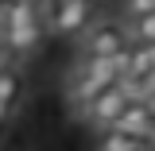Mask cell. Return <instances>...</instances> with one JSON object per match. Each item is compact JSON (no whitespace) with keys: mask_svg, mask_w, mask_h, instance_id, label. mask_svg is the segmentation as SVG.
<instances>
[{"mask_svg":"<svg viewBox=\"0 0 155 151\" xmlns=\"http://www.w3.org/2000/svg\"><path fill=\"white\" fill-rule=\"evenodd\" d=\"M124 105H128V93H124L120 85H105L89 105H81V109H78V116H81V120H93L97 128H109L116 116H120Z\"/></svg>","mask_w":155,"mask_h":151,"instance_id":"cell-1","label":"cell"},{"mask_svg":"<svg viewBox=\"0 0 155 151\" xmlns=\"http://www.w3.org/2000/svg\"><path fill=\"white\" fill-rule=\"evenodd\" d=\"M54 35H78L89 27V0H58L54 16L47 23Z\"/></svg>","mask_w":155,"mask_h":151,"instance_id":"cell-2","label":"cell"},{"mask_svg":"<svg viewBox=\"0 0 155 151\" xmlns=\"http://www.w3.org/2000/svg\"><path fill=\"white\" fill-rule=\"evenodd\" d=\"M151 120H155L151 101H143V97H128V105L120 109V116H116L113 124H116V128H124V132H132V136H140V140H147Z\"/></svg>","mask_w":155,"mask_h":151,"instance_id":"cell-3","label":"cell"},{"mask_svg":"<svg viewBox=\"0 0 155 151\" xmlns=\"http://www.w3.org/2000/svg\"><path fill=\"white\" fill-rule=\"evenodd\" d=\"M124 47L128 43H124V31L116 23H97V27H89V35H85V54H116Z\"/></svg>","mask_w":155,"mask_h":151,"instance_id":"cell-4","label":"cell"},{"mask_svg":"<svg viewBox=\"0 0 155 151\" xmlns=\"http://www.w3.org/2000/svg\"><path fill=\"white\" fill-rule=\"evenodd\" d=\"M143 143H147V140H140V136L124 132V128H116V124H109L105 132L97 136V147H105V151H140Z\"/></svg>","mask_w":155,"mask_h":151,"instance_id":"cell-5","label":"cell"},{"mask_svg":"<svg viewBox=\"0 0 155 151\" xmlns=\"http://www.w3.org/2000/svg\"><path fill=\"white\" fill-rule=\"evenodd\" d=\"M0 101H8V105L19 101V74L4 62H0Z\"/></svg>","mask_w":155,"mask_h":151,"instance_id":"cell-6","label":"cell"},{"mask_svg":"<svg viewBox=\"0 0 155 151\" xmlns=\"http://www.w3.org/2000/svg\"><path fill=\"white\" fill-rule=\"evenodd\" d=\"M132 35L136 43H155V8L143 16H132Z\"/></svg>","mask_w":155,"mask_h":151,"instance_id":"cell-7","label":"cell"},{"mask_svg":"<svg viewBox=\"0 0 155 151\" xmlns=\"http://www.w3.org/2000/svg\"><path fill=\"white\" fill-rule=\"evenodd\" d=\"M155 0H124V12L128 16H143V12H151Z\"/></svg>","mask_w":155,"mask_h":151,"instance_id":"cell-8","label":"cell"},{"mask_svg":"<svg viewBox=\"0 0 155 151\" xmlns=\"http://www.w3.org/2000/svg\"><path fill=\"white\" fill-rule=\"evenodd\" d=\"M8 116H12V105H8V101H0V124H4Z\"/></svg>","mask_w":155,"mask_h":151,"instance_id":"cell-9","label":"cell"},{"mask_svg":"<svg viewBox=\"0 0 155 151\" xmlns=\"http://www.w3.org/2000/svg\"><path fill=\"white\" fill-rule=\"evenodd\" d=\"M147 143L155 147V120H151V132H147Z\"/></svg>","mask_w":155,"mask_h":151,"instance_id":"cell-10","label":"cell"},{"mask_svg":"<svg viewBox=\"0 0 155 151\" xmlns=\"http://www.w3.org/2000/svg\"><path fill=\"white\" fill-rule=\"evenodd\" d=\"M147 101H151V109H155V97H147Z\"/></svg>","mask_w":155,"mask_h":151,"instance_id":"cell-11","label":"cell"}]
</instances>
